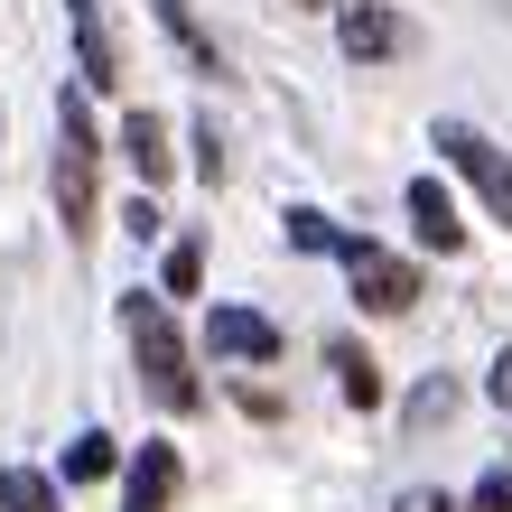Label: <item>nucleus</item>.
I'll return each instance as SVG.
<instances>
[{
  "label": "nucleus",
  "mask_w": 512,
  "mask_h": 512,
  "mask_svg": "<svg viewBox=\"0 0 512 512\" xmlns=\"http://www.w3.org/2000/svg\"><path fill=\"white\" fill-rule=\"evenodd\" d=\"M289 243H298V252H345V233L326 224L317 205H298V215H289Z\"/></svg>",
  "instance_id": "nucleus-14"
},
{
  "label": "nucleus",
  "mask_w": 512,
  "mask_h": 512,
  "mask_svg": "<svg viewBox=\"0 0 512 512\" xmlns=\"http://www.w3.org/2000/svg\"><path fill=\"white\" fill-rule=\"evenodd\" d=\"M66 19H75V56H84V84H112V38H103L94 0H66Z\"/></svg>",
  "instance_id": "nucleus-11"
},
{
  "label": "nucleus",
  "mask_w": 512,
  "mask_h": 512,
  "mask_svg": "<svg viewBox=\"0 0 512 512\" xmlns=\"http://www.w3.org/2000/svg\"><path fill=\"white\" fill-rule=\"evenodd\" d=\"M391 512H457V503H447V494H429V485H410V494L391 503Z\"/></svg>",
  "instance_id": "nucleus-18"
},
{
  "label": "nucleus",
  "mask_w": 512,
  "mask_h": 512,
  "mask_svg": "<svg viewBox=\"0 0 512 512\" xmlns=\"http://www.w3.org/2000/svg\"><path fill=\"white\" fill-rule=\"evenodd\" d=\"M345 270H354V298H364L373 317H410L419 308V270L382 243H345Z\"/></svg>",
  "instance_id": "nucleus-4"
},
{
  "label": "nucleus",
  "mask_w": 512,
  "mask_h": 512,
  "mask_svg": "<svg viewBox=\"0 0 512 512\" xmlns=\"http://www.w3.org/2000/svg\"><path fill=\"white\" fill-rule=\"evenodd\" d=\"M196 280H205V252L177 243V252H168V298H196Z\"/></svg>",
  "instance_id": "nucleus-15"
},
{
  "label": "nucleus",
  "mask_w": 512,
  "mask_h": 512,
  "mask_svg": "<svg viewBox=\"0 0 512 512\" xmlns=\"http://www.w3.org/2000/svg\"><path fill=\"white\" fill-rule=\"evenodd\" d=\"M326 364H336V391H345L354 410H382V364H373V354L354 345V336H336V345H326Z\"/></svg>",
  "instance_id": "nucleus-10"
},
{
  "label": "nucleus",
  "mask_w": 512,
  "mask_h": 512,
  "mask_svg": "<svg viewBox=\"0 0 512 512\" xmlns=\"http://www.w3.org/2000/svg\"><path fill=\"white\" fill-rule=\"evenodd\" d=\"M336 47L354 66H382V56H401V19L382 0H336Z\"/></svg>",
  "instance_id": "nucleus-5"
},
{
  "label": "nucleus",
  "mask_w": 512,
  "mask_h": 512,
  "mask_svg": "<svg viewBox=\"0 0 512 512\" xmlns=\"http://www.w3.org/2000/svg\"><path fill=\"white\" fill-rule=\"evenodd\" d=\"M56 205L75 233H94V112H84V94L56 103Z\"/></svg>",
  "instance_id": "nucleus-2"
},
{
  "label": "nucleus",
  "mask_w": 512,
  "mask_h": 512,
  "mask_svg": "<svg viewBox=\"0 0 512 512\" xmlns=\"http://www.w3.org/2000/svg\"><path fill=\"white\" fill-rule=\"evenodd\" d=\"M168 503H177V447L149 438L131 457V475H122V512H168Z\"/></svg>",
  "instance_id": "nucleus-7"
},
{
  "label": "nucleus",
  "mask_w": 512,
  "mask_h": 512,
  "mask_svg": "<svg viewBox=\"0 0 512 512\" xmlns=\"http://www.w3.org/2000/svg\"><path fill=\"white\" fill-rule=\"evenodd\" d=\"M112 466H122V447H112L103 429H84V438L66 447V485H103V475H112Z\"/></svg>",
  "instance_id": "nucleus-12"
},
{
  "label": "nucleus",
  "mask_w": 512,
  "mask_h": 512,
  "mask_svg": "<svg viewBox=\"0 0 512 512\" xmlns=\"http://www.w3.org/2000/svg\"><path fill=\"white\" fill-rule=\"evenodd\" d=\"M466 512H512V466H503V475H485V485H475V503H466Z\"/></svg>",
  "instance_id": "nucleus-16"
},
{
  "label": "nucleus",
  "mask_w": 512,
  "mask_h": 512,
  "mask_svg": "<svg viewBox=\"0 0 512 512\" xmlns=\"http://www.w3.org/2000/svg\"><path fill=\"white\" fill-rule=\"evenodd\" d=\"M447 410H457V391H447V382H429V391L410 401V419H419V429H429V419H447Z\"/></svg>",
  "instance_id": "nucleus-17"
},
{
  "label": "nucleus",
  "mask_w": 512,
  "mask_h": 512,
  "mask_svg": "<svg viewBox=\"0 0 512 512\" xmlns=\"http://www.w3.org/2000/svg\"><path fill=\"white\" fill-rule=\"evenodd\" d=\"M485 391H494V401H503V410H512V345H503V354H494V373H485Z\"/></svg>",
  "instance_id": "nucleus-19"
},
{
  "label": "nucleus",
  "mask_w": 512,
  "mask_h": 512,
  "mask_svg": "<svg viewBox=\"0 0 512 512\" xmlns=\"http://www.w3.org/2000/svg\"><path fill=\"white\" fill-rule=\"evenodd\" d=\"M122 149H131V168H140V187H168L177 149H168V122H159V112H131V122H122Z\"/></svg>",
  "instance_id": "nucleus-9"
},
{
  "label": "nucleus",
  "mask_w": 512,
  "mask_h": 512,
  "mask_svg": "<svg viewBox=\"0 0 512 512\" xmlns=\"http://www.w3.org/2000/svg\"><path fill=\"white\" fill-rule=\"evenodd\" d=\"M122 326H131V354H140V382L159 391L168 410H196V373H187V345H177V317L159 308L149 289L122 298Z\"/></svg>",
  "instance_id": "nucleus-1"
},
{
  "label": "nucleus",
  "mask_w": 512,
  "mask_h": 512,
  "mask_svg": "<svg viewBox=\"0 0 512 512\" xmlns=\"http://www.w3.org/2000/svg\"><path fill=\"white\" fill-rule=\"evenodd\" d=\"M429 149L466 177L475 196H485V215H494V224H512V159H503L485 131H475V122H438V131H429Z\"/></svg>",
  "instance_id": "nucleus-3"
},
{
  "label": "nucleus",
  "mask_w": 512,
  "mask_h": 512,
  "mask_svg": "<svg viewBox=\"0 0 512 512\" xmlns=\"http://www.w3.org/2000/svg\"><path fill=\"white\" fill-rule=\"evenodd\" d=\"M410 233H419L429 252H457V243H466V224H457V196H447L438 177H410Z\"/></svg>",
  "instance_id": "nucleus-8"
},
{
  "label": "nucleus",
  "mask_w": 512,
  "mask_h": 512,
  "mask_svg": "<svg viewBox=\"0 0 512 512\" xmlns=\"http://www.w3.org/2000/svg\"><path fill=\"white\" fill-rule=\"evenodd\" d=\"M0 512H56V485L28 466H0Z\"/></svg>",
  "instance_id": "nucleus-13"
},
{
  "label": "nucleus",
  "mask_w": 512,
  "mask_h": 512,
  "mask_svg": "<svg viewBox=\"0 0 512 512\" xmlns=\"http://www.w3.org/2000/svg\"><path fill=\"white\" fill-rule=\"evenodd\" d=\"M308 10H336V0H308Z\"/></svg>",
  "instance_id": "nucleus-20"
},
{
  "label": "nucleus",
  "mask_w": 512,
  "mask_h": 512,
  "mask_svg": "<svg viewBox=\"0 0 512 512\" xmlns=\"http://www.w3.org/2000/svg\"><path fill=\"white\" fill-rule=\"evenodd\" d=\"M205 345L233 354V364H270V354H280V326H270L261 308H215L205 317Z\"/></svg>",
  "instance_id": "nucleus-6"
}]
</instances>
